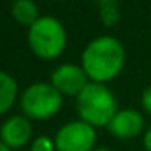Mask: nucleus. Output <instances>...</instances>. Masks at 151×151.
<instances>
[{
    "instance_id": "nucleus-7",
    "label": "nucleus",
    "mask_w": 151,
    "mask_h": 151,
    "mask_svg": "<svg viewBox=\"0 0 151 151\" xmlns=\"http://www.w3.org/2000/svg\"><path fill=\"white\" fill-rule=\"evenodd\" d=\"M32 139V123L27 116H11L0 127V141L11 150L23 148Z\"/></svg>"
},
{
    "instance_id": "nucleus-4",
    "label": "nucleus",
    "mask_w": 151,
    "mask_h": 151,
    "mask_svg": "<svg viewBox=\"0 0 151 151\" xmlns=\"http://www.w3.org/2000/svg\"><path fill=\"white\" fill-rule=\"evenodd\" d=\"M19 106L28 119H49L63 106V95L51 83H34L19 97Z\"/></svg>"
},
{
    "instance_id": "nucleus-6",
    "label": "nucleus",
    "mask_w": 151,
    "mask_h": 151,
    "mask_svg": "<svg viewBox=\"0 0 151 151\" xmlns=\"http://www.w3.org/2000/svg\"><path fill=\"white\" fill-rule=\"evenodd\" d=\"M51 84L62 95L77 97L90 84V77L86 76L83 67L74 65V63H63V65H58L53 70V74H51Z\"/></svg>"
},
{
    "instance_id": "nucleus-5",
    "label": "nucleus",
    "mask_w": 151,
    "mask_h": 151,
    "mask_svg": "<svg viewBox=\"0 0 151 151\" xmlns=\"http://www.w3.org/2000/svg\"><path fill=\"white\" fill-rule=\"evenodd\" d=\"M95 141V127L83 119H76L58 128L55 135V148L56 151H93Z\"/></svg>"
},
{
    "instance_id": "nucleus-11",
    "label": "nucleus",
    "mask_w": 151,
    "mask_h": 151,
    "mask_svg": "<svg viewBox=\"0 0 151 151\" xmlns=\"http://www.w3.org/2000/svg\"><path fill=\"white\" fill-rule=\"evenodd\" d=\"M30 151H56L55 148V139H49L46 135H39L34 139Z\"/></svg>"
},
{
    "instance_id": "nucleus-13",
    "label": "nucleus",
    "mask_w": 151,
    "mask_h": 151,
    "mask_svg": "<svg viewBox=\"0 0 151 151\" xmlns=\"http://www.w3.org/2000/svg\"><path fill=\"white\" fill-rule=\"evenodd\" d=\"M144 148H146V151H151V127L144 134Z\"/></svg>"
},
{
    "instance_id": "nucleus-9",
    "label": "nucleus",
    "mask_w": 151,
    "mask_h": 151,
    "mask_svg": "<svg viewBox=\"0 0 151 151\" xmlns=\"http://www.w3.org/2000/svg\"><path fill=\"white\" fill-rule=\"evenodd\" d=\"M11 14L19 25H25L28 28L40 18L37 4L34 0H14L11 5Z\"/></svg>"
},
{
    "instance_id": "nucleus-12",
    "label": "nucleus",
    "mask_w": 151,
    "mask_h": 151,
    "mask_svg": "<svg viewBox=\"0 0 151 151\" xmlns=\"http://www.w3.org/2000/svg\"><path fill=\"white\" fill-rule=\"evenodd\" d=\"M141 106L142 109L148 114H151V86H148L144 91H142V97H141Z\"/></svg>"
},
{
    "instance_id": "nucleus-1",
    "label": "nucleus",
    "mask_w": 151,
    "mask_h": 151,
    "mask_svg": "<svg viewBox=\"0 0 151 151\" xmlns=\"http://www.w3.org/2000/svg\"><path fill=\"white\" fill-rule=\"evenodd\" d=\"M125 65V47L111 35L93 39L81 55V67L91 83L106 84L121 72Z\"/></svg>"
},
{
    "instance_id": "nucleus-2",
    "label": "nucleus",
    "mask_w": 151,
    "mask_h": 151,
    "mask_svg": "<svg viewBox=\"0 0 151 151\" xmlns=\"http://www.w3.org/2000/svg\"><path fill=\"white\" fill-rule=\"evenodd\" d=\"M76 109L83 121L91 127H107L118 113L113 91L100 83H91L76 97Z\"/></svg>"
},
{
    "instance_id": "nucleus-10",
    "label": "nucleus",
    "mask_w": 151,
    "mask_h": 151,
    "mask_svg": "<svg viewBox=\"0 0 151 151\" xmlns=\"http://www.w3.org/2000/svg\"><path fill=\"white\" fill-rule=\"evenodd\" d=\"M18 99V83L7 72L0 70V114H5Z\"/></svg>"
},
{
    "instance_id": "nucleus-14",
    "label": "nucleus",
    "mask_w": 151,
    "mask_h": 151,
    "mask_svg": "<svg viewBox=\"0 0 151 151\" xmlns=\"http://www.w3.org/2000/svg\"><path fill=\"white\" fill-rule=\"evenodd\" d=\"M0 151H12V150H11L9 146H5V144H4V142L0 141Z\"/></svg>"
},
{
    "instance_id": "nucleus-3",
    "label": "nucleus",
    "mask_w": 151,
    "mask_h": 151,
    "mask_svg": "<svg viewBox=\"0 0 151 151\" xmlns=\"http://www.w3.org/2000/svg\"><path fill=\"white\" fill-rule=\"evenodd\" d=\"M28 46L32 53L42 60L60 56L67 44V32L60 19L53 16H40L28 28Z\"/></svg>"
},
{
    "instance_id": "nucleus-15",
    "label": "nucleus",
    "mask_w": 151,
    "mask_h": 151,
    "mask_svg": "<svg viewBox=\"0 0 151 151\" xmlns=\"http://www.w3.org/2000/svg\"><path fill=\"white\" fill-rule=\"evenodd\" d=\"M93 151H111V150H107V148H97V150H93Z\"/></svg>"
},
{
    "instance_id": "nucleus-8",
    "label": "nucleus",
    "mask_w": 151,
    "mask_h": 151,
    "mask_svg": "<svg viewBox=\"0 0 151 151\" xmlns=\"http://www.w3.org/2000/svg\"><path fill=\"white\" fill-rule=\"evenodd\" d=\"M107 130L118 139H134L144 130V118L135 109H119L109 121Z\"/></svg>"
}]
</instances>
